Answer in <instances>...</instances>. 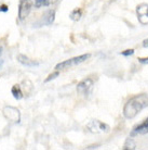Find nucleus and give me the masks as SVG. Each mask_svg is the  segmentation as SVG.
<instances>
[{
  "instance_id": "1",
  "label": "nucleus",
  "mask_w": 148,
  "mask_h": 150,
  "mask_svg": "<svg viewBox=\"0 0 148 150\" xmlns=\"http://www.w3.org/2000/svg\"><path fill=\"white\" fill-rule=\"evenodd\" d=\"M148 107V95H136L129 99L123 108V116L126 119H134L142 110Z\"/></svg>"
},
{
  "instance_id": "2",
  "label": "nucleus",
  "mask_w": 148,
  "mask_h": 150,
  "mask_svg": "<svg viewBox=\"0 0 148 150\" xmlns=\"http://www.w3.org/2000/svg\"><path fill=\"white\" fill-rule=\"evenodd\" d=\"M91 54L90 53H85V54H81V56L75 57V58H71V59H68V60H65L63 62H59L55 65V70L59 71V70H64V69H68L71 67H74V65H78V64L82 63L89 59Z\"/></svg>"
},
{
  "instance_id": "3",
  "label": "nucleus",
  "mask_w": 148,
  "mask_h": 150,
  "mask_svg": "<svg viewBox=\"0 0 148 150\" xmlns=\"http://www.w3.org/2000/svg\"><path fill=\"white\" fill-rule=\"evenodd\" d=\"M2 114L8 121H10L12 123H20L21 122V112L15 107H11V105L4 107L2 110Z\"/></svg>"
},
{
  "instance_id": "4",
  "label": "nucleus",
  "mask_w": 148,
  "mask_h": 150,
  "mask_svg": "<svg viewBox=\"0 0 148 150\" xmlns=\"http://www.w3.org/2000/svg\"><path fill=\"white\" fill-rule=\"evenodd\" d=\"M87 128L89 129L91 133H108L110 131L109 125H107L106 123H103L98 120H92L90 121L89 123L87 124Z\"/></svg>"
},
{
  "instance_id": "5",
  "label": "nucleus",
  "mask_w": 148,
  "mask_h": 150,
  "mask_svg": "<svg viewBox=\"0 0 148 150\" xmlns=\"http://www.w3.org/2000/svg\"><path fill=\"white\" fill-rule=\"evenodd\" d=\"M33 8V2L30 0H21L19 6V19L21 21L24 20L29 15Z\"/></svg>"
},
{
  "instance_id": "6",
  "label": "nucleus",
  "mask_w": 148,
  "mask_h": 150,
  "mask_svg": "<svg viewBox=\"0 0 148 150\" xmlns=\"http://www.w3.org/2000/svg\"><path fill=\"white\" fill-rule=\"evenodd\" d=\"M93 82L92 79H82L80 83H78L77 85V93L79 95H82V96H87V95L90 94V91L93 87Z\"/></svg>"
},
{
  "instance_id": "7",
  "label": "nucleus",
  "mask_w": 148,
  "mask_h": 150,
  "mask_svg": "<svg viewBox=\"0 0 148 150\" xmlns=\"http://www.w3.org/2000/svg\"><path fill=\"white\" fill-rule=\"evenodd\" d=\"M136 14H137V19H138L140 23L143 24V25H147L148 24V4H140V6H137Z\"/></svg>"
},
{
  "instance_id": "8",
  "label": "nucleus",
  "mask_w": 148,
  "mask_h": 150,
  "mask_svg": "<svg viewBox=\"0 0 148 150\" xmlns=\"http://www.w3.org/2000/svg\"><path fill=\"white\" fill-rule=\"evenodd\" d=\"M146 134H148V117L146 120H144L143 123L136 125L132 129L131 134H130V137H134L136 135H146Z\"/></svg>"
},
{
  "instance_id": "9",
  "label": "nucleus",
  "mask_w": 148,
  "mask_h": 150,
  "mask_svg": "<svg viewBox=\"0 0 148 150\" xmlns=\"http://www.w3.org/2000/svg\"><path fill=\"white\" fill-rule=\"evenodd\" d=\"M16 59H17V61H19L22 65H24V67H28V68L37 67V65L40 64L39 62H37V61H35V60H31V59H29L28 57H26L25 54H22V53L17 54V56H16Z\"/></svg>"
},
{
  "instance_id": "10",
  "label": "nucleus",
  "mask_w": 148,
  "mask_h": 150,
  "mask_svg": "<svg viewBox=\"0 0 148 150\" xmlns=\"http://www.w3.org/2000/svg\"><path fill=\"white\" fill-rule=\"evenodd\" d=\"M54 20H55V10H53V9L48 10L42 15V22L45 25H51L52 23L54 22Z\"/></svg>"
},
{
  "instance_id": "11",
  "label": "nucleus",
  "mask_w": 148,
  "mask_h": 150,
  "mask_svg": "<svg viewBox=\"0 0 148 150\" xmlns=\"http://www.w3.org/2000/svg\"><path fill=\"white\" fill-rule=\"evenodd\" d=\"M11 93L12 95H13V97L16 99V100H21L23 98V90L22 88H21V85H19V84H15V85H13V87H12L11 89Z\"/></svg>"
},
{
  "instance_id": "12",
  "label": "nucleus",
  "mask_w": 148,
  "mask_h": 150,
  "mask_svg": "<svg viewBox=\"0 0 148 150\" xmlns=\"http://www.w3.org/2000/svg\"><path fill=\"white\" fill-rule=\"evenodd\" d=\"M81 16H82L81 9H75V10H73V11L71 12V14H69V18H71L73 21H75V22L79 21V20L81 19Z\"/></svg>"
},
{
  "instance_id": "13",
  "label": "nucleus",
  "mask_w": 148,
  "mask_h": 150,
  "mask_svg": "<svg viewBox=\"0 0 148 150\" xmlns=\"http://www.w3.org/2000/svg\"><path fill=\"white\" fill-rule=\"evenodd\" d=\"M123 149L124 150H134L136 149V144L135 142L133 140L132 137H129V138L126 140V143H124V146H123Z\"/></svg>"
},
{
  "instance_id": "14",
  "label": "nucleus",
  "mask_w": 148,
  "mask_h": 150,
  "mask_svg": "<svg viewBox=\"0 0 148 150\" xmlns=\"http://www.w3.org/2000/svg\"><path fill=\"white\" fill-rule=\"evenodd\" d=\"M51 4V1L50 0H35V8H39L41 7H49Z\"/></svg>"
},
{
  "instance_id": "15",
  "label": "nucleus",
  "mask_w": 148,
  "mask_h": 150,
  "mask_svg": "<svg viewBox=\"0 0 148 150\" xmlns=\"http://www.w3.org/2000/svg\"><path fill=\"white\" fill-rule=\"evenodd\" d=\"M59 72L57 71V70H56L55 72H53V73H51V74L49 75L48 77H47V79H45V83H49V82H51L52 79H55L56 77L59 76Z\"/></svg>"
},
{
  "instance_id": "16",
  "label": "nucleus",
  "mask_w": 148,
  "mask_h": 150,
  "mask_svg": "<svg viewBox=\"0 0 148 150\" xmlns=\"http://www.w3.org/2000/svg\"><path fill=\"white\" fill-rule=\"evenodd\" d=\"M133 53H134V49H126V50H124V51L121 52V54L124 57H130V56H132Z\"/></svg>"
},
{
  "instance_id": "17",
  "label": "nucleus",
  "mask_w": 148,
  "mask_h": 150,
  "mask_svg": "<svg viewBox=\"0 0 148 150\" xmlns=\"http://www.w3.org/2000/svg\"><path fill=\"white\" fill-rule=\"evenodd\" d=\"M9 11V7H8L7 4H1L0 6V12H3V13H6V12Z\"/></svg>"
},
{
  "instance_id": "18",
  "label": "nucleus",
  "mask_w": 148,
  "mask_h": 150,
  "mask_svg": "<svg viewBox=\"0 0 148 150\" xmlns=\"http://www.w3.org/2000/svg\"><path fill=\"white\" fill-rule=\"evenodd\" d=\"M138 62L142 64H148V57L147 58H138Z\"/></svg>"
},
{
  "instance_id": "19",
  "label": "nucleus",
  "mask_w": 148,
  "mask_h": 150,
  "mask_svg": "<svg viewBox=\"0 0 148 150\" xmlns=\"http://www.w3.org/2000/svg\"><path fill=\"white\" fill-rule=\"evenodd\" d=\"M143 47H145V48H148V38L143 41Z\"/></svg>"
},
{
  "instance_id": "20",
  "label": "nucleus",
  "mask_w": 148,
  "mask_h": 150,
  "mask_svg": "<svg viewBox=\"0 0 148 150\" xmlns=\"http://www.w3.org/2000/svg\"><path fill=\"white\" fill-rule=\"evenodd\" d=\"M94 148H98V146H97V145H95V146H90V147H88V149H94Z\"/></svg>"
},
{
  "instance_id": "21",
  "label": "nucleus",
  "mask_w": 148,
  "mask_h": 150,
  "mask_svg": "<svg viewBox=\"0 0 148 150\" xmlns=\"http://www.w3.org/2000/svg\"><path fill=\"white\" fill-rule=\"evenodd\" d=\"M1 54H2V48L0 47V57H1Z\"/></svg>"
},
{
  "instance_id": "22",
  "label": "nucleus",
  "mask_w": 148,
  "mask_h": 150,
  "mask_svg": "<svg viewBox=\"0 0 148 150\" xmlns=\"http://www.w3.org/2000/svg\"><path fill=\"white\" fill-rule=\"evenodd\" d=\"M1 64H2V61H0V67H1Z\"/></svg>"
}]
</instances>
